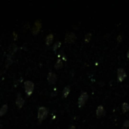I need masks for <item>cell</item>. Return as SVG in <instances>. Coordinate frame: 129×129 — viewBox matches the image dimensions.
I'll list each match as a JSON object with an SVG mask.
<instances>
[{
  "label": "cell",
  "mask_w": 129,
  "mask_h": 129,
  "mask_svg": "<svg viewBox=\"0 0 129 129\" xmlns=\"http://www.w3.org/2000/svg\"><path fill=\"white\" fill-rule=\"evenodd\" d=\"M122 112L125 113H127L128 110H129V104L128 103H124L123 104H122Z\"/></svg>",
  "instance_id": "cell-15"
},
{
  "label": "cell",
  "mask_w": 129,
  "mask_h": 129,
  "mask_svg": "<svg viewBox=\"0 0 129 129\" xmlns=\"http://www.w3.org/2000/svg\"><path fill=\"white\" fill-rule=\"evenodd\" d=\"M23 104H24V100H23V98L22 97L21 94L19 93L17 94V97L16 99V105L17 106L18 108H22Z\"/></svg>",
  "instance_id": "cell-7"
},
{
  "label": "cell",
  "mask_w": 129,
  "mask_h": 129,
  "mask_svg": "<svg viewBox=\"0 0 129 129\" xmlns=\"http://www.w3.org/2000/svg\"><path fill=\"white\" fill-rule=\"evenodd\" d=\"M126 73L125 70L122 69V68H118L117 70V78H118V82H122L126 78Z\"/></svg>",
  "instance_id": "cell-4"
},
{
  "label": "cell",
  "mask_w": 129,
  "mask_h": 129,
  "mask_svg": "<svg viewBox=\"0 0 129 129\" xmlns=\"http://www.w3.org/2000/svg\"><path fill=\"white\" fill-rule=\"evenodd\" d=\"M91 34L90 32L87 33V34H86L85 36V42H88L90 41V39H91Z\"/></svg>",
  "instance_id": "cell-17"
},
{
  "label": "cell",
  "mask_w": 129,
  "mask_h": 129,
  "mask_svg": "<svg viewBox=\"0 0 129 129\" xmlns=\"http://www.w3.org/2000/svg\"><path fill=\"white\" fill-rule=\"evenodd\" d=\"M60 45H61V43H60V42H55V44L54 45V46H53V48H54V51H56L58 48H60Z\"/></svg>",
  "instance_id": "cell-18"
},
{
  "label": "cell",
  "mask_w": 129,
  "mask_h": 129,
  "mask_svg": "<svg viewBox=\"0 0 129 129\" xmlns=\"http://www.w3.org/2000/svg\"><path fill=\"white\" fill-rule=\"evenodd\" d=\"M41 23L39 21H37L36 23H35V24L34 26H33V28H32V32H33V34H37L38 32H39L40 30V29H41Z\"/></svg>",
  "instance_id": "cell-8"
},
{
  "label": "cell",
  "mask_w": 129,
  "mask_h": 129,
  "mask_svg": "<svg viewBox=\"0 0 129 129\" xmlns=\"http://www.w3.org/2000/svg\"><path fill=\"white\" fill-rule=\"evenodd\" d=\"M127 57L129 58V49H128V53H127Z\"/></svg>",
  "instance_id": "cell-21"
},
{
  "label": "cell",
  "mask_w": 129,
  "mask_h": 129,
  "mask_svg": "<svg viewBox=\"0 0 129 129\" xmlns=\"http://www.w3.org/2000/svg\"><path fill=\"white\" fill-rule=\"evenodd\" d=\"M76 39V36L73 32H67L65 36V41L67 43H73Z\"/></svg>",
  "instance_id": "cell-5"
},
{
  "label": "cell",
  "mask_w": 129,
  "mask_h": 129,
  "mask_svg": "<svg viewBox=\"0 0 129 129\" xmlns=\"http://www.w3.org/2000/svg\"><path fill=\"white\" fill-rule=\"evenodd\" d=\"M54 66H55L56 69H60V68H62V66H63V62H62L61 59H58V60H57Z\"/></svg>",
  "instance_id": "cell-14"
},
{
  "label": "cell",
  "mask_w": 129,
  "mask_h": 129,
  "mask_svg": "<svg viewBox=\"0 0 129 129\" xmlns=\"http://www.w3.org/2000/svg\"><path fill=\"white\" fill-rule=\"evenodd\" d=\"M105 114V109L103 108V106H99L97 109V111H96V115H97V118H101L102 116H104Z\"/></svg>",
  "instance_id": "cell-9"
},
{
  "label": "cell",
  "mask_w": 129,
  "mask_h": 129,
  "mask_svg": "<svg viewBox=\"0 0 129 129\" xmlns=\"http://www.w3.org/2000/svg\"><path fill=\"white\" fill-rule=\"evenodd\" d=\"M24 88H25V91L27 96H30L32 94L33 90H34V84L31 81H25L24 82Z\"/></svg>",
  "instance_id": "cell-2"
},
{
  "label": "cell",
  "mask_w": 129,
  "mask_h": 129,
  "mask_svg": "<svg viewBox=\"0 0 129 129\" xmlns=\"http://www.w3.org/2000/svg\"><path fill=\"white\" fill-rule=\"evenodd\" d=\"M122 129H129V120H126L124 122Z\"/></svg>",
  "instance_id": "cell-19"
},
{
  "label": "cell",
  "mask_w": 129,
  "mask_h": 129,
  "mask_svg": "<svg viewBox=\"0 0 129 129\" xmlns=\"http://www.w3.org/2000/svg\"><path fill=\"white\" fill-rule=\"evenodd\" d=\"M47 79H48V82L50 84L53 85L56 82V81H57V75L54 73H53V72L51 71L48 73V75Z\"/></svg>",
  "instance_id": "cell-6"
},
{
  "label": "cell",
  "mask_w": 129,
  "mask_h": 129,
  "mask_svg": "<svg viewBox=\"0 0 129 129\" xmlns=\"http://www.w3.org/2000/svg\"><path fill=\"white\" fill-rule=\"evenodd\" d=\"M70 86H66L63 90V97H66L70 94Z\"/></svg>",
  "instance_id": "cell-12"
},
{
  "label": "cell",
  "mask_w": 129,
  "mask_h": 129,
  "mask_svg": "<svg viewBox=\"0 0 129 129\" xmlns=\"http://www.w3.org/2000/svg\"><path fill=\"white\" fill-rule=\"evenodd\" d=\"M8 111V105L4 104L3 106L0 109V116H2L5 114Z\"/></svg>",
  "instance_id": "cell-11"
},
{
  "label": "cell",
  "mask_w": 129,
  "mask_h": 129,
  "mask_svg": "<svg viewBox=\"0 0 129 129\" xmlns=\"http://www.w3.org/2000/svg\"><path fill=\"white\" fill-rule=\"evenodd\" d=\"M12 62H13V60H12V55L10 54V55L8 56V58H7V60H6V66H7V67L10 64H12Z\"/></svg>",
  "instance_id": "cell-16"
},
{
  "label": "cell",
  "mask_w": 129,
  "mask_h": 129,
  "mask_svg": "<svg viewBox=\"0 0 129 129\" xmlns=\"http://www.w3.org/2000/svg\"><path fill=\"white\" fill-rule=\"evenodd\" d=\"M88 98V95L87 93L85 92V91L81 93L80 96L79 97V100H78V105H79V108L82 107L85 104Z\"/></svg>",
  "instance_id": "cell-3"
},
{
  "label": "cell",
  "mask_w": 129,
  "mask_h": 129,
  "mask_svg": "<svg viewBox=\"0 0 129 129\" xmlns=\"http://www.w3.org/2000/svg\"><path fill=\"white\" fill-rule=\"evenodd\" d=\"M48 114V109L45 107H41L38 109V119L39 122H42L47 117Z\"/></svg>",
  "instance_id": "cell-1"
},
{
  "label": "cell",
  "mask_w": 129,
  "mask_h": 129,
  "mask_svg": "<svg viewBox=\"0 0 129 129\" xmlns=\"http://www.w3.org/2000/svg\"><path fill=\"white\" fill-rule=\"evenodd\" d=\"M17 45L15 44H11V46L9 47V51H10V53H11V55L17 51Z\"/></svg>",
  "instance_id": "cell-13"
},
{
  "label": "cell",
  "mask_w": 129,
  "mask_h": 129,
  "mask_svg": "<svg viewBox=\"0 0 129 129\" xmlns=\"http://www.w3.org/2000/svg\"><path fill=\"white\" fill-rule=\"evenodd\" d=\"M53 40H54V36H53V34L50 33V34H48V35L46 36V39H45L46 45H51V43H52V42H53Z\"/></svg>",
  "instance_id": "cell-10"
},
{
  "label": "cell",
  "mask_w": 129,
  "mask_h": 129,
  "mask_svg": "<svg viewBox=\"0 0 129 129\" xmlns=\"http://www.w3.org/2000/svg\"><path fill=\"white\" fill-rule=\"evenodd\" d=\"M68 129H75V127L73 126V125H72V126H70Z\"/></svg>",
  "instance_id": "cell-20"
}]
</instances>
